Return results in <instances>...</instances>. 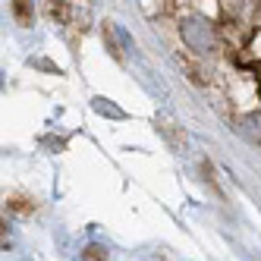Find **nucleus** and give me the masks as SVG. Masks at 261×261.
<instances>
[{"instance_id":"1","label":"nucleus","mask_w":261,"mask_h":261,"mask_svg":"<svg viewBox=\"0 0 261 261\" xmlns=\"http://www.w3.org/2000/svg\"><path fill=\"white\" fill-rule=\"evenodd\" d=\"M10 16L19 29H32L35 25V4L32 0H10Z\"/></svg>"},{"instance_id":"2","label":"nucleus","mask_w":261,"mask_h":261,"mask_svg":"<svg viewBox=\"0 0 261 261\" xmlns=\"http://www.w3.org/2000/svg\"><path fill=\"white\" fill-rule=\"evenodd\" d=\"M47 13H50V19H54V22H60V25H66V22H69V16H72V10H69L66 0H50V4H47Z\"/></svg>"},{"instance_id":"3","label":"nucleus","mask_w":261,"mask_h":261,"mask_svg":"<svg viewBox=\"0 0 261 261\" xmlns=\"http://www.w3.org/2000/svg\"><path fill=\"white\" fill-rule=\"evenodd\" d=\"M82 261H107V252H104L101 246H88V249L82 252Z\"/></svg>"}]
</instances>
